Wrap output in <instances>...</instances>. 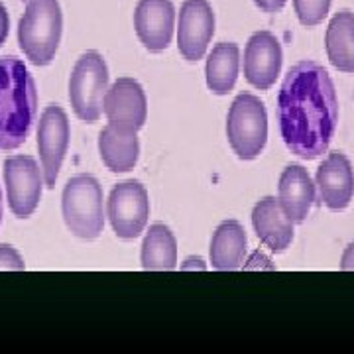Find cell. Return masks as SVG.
Here are the masks:
<instances>
[{
	"label": "cell",
	"instance_id": "cell-23",
	"mask_svg": "<svg viewBox=\"0 0 354 354\" xmlns=\"http://www.w3.org/2000/svg\"><path fill=\"white\" fill-rule=\"evenodd\" d=\"M0 270L6 272H22L26 270L24 260L20 258V254L16 252L10 244H0Z\"/></svg>",
	"mask_w": 354,
	"mask_h": 354
},
{
	"label": "cell",
	"instance_id": "cell-17",
	"mask_svg": "<svg viewBox=\"0 0 354 354\" xmlns=\"http://www.w3.org/2000/svg\"><path fill=\"white\" fill-rule=\"evenodd\" d=\"M99 152L104 165L114 174L130 171L140 156L138 136L134 130L109 124L99 136Z\"/></svg>",
	"mask_w": 354,
	"mask_h": 354
},
{
	"label": "cell",
	"instance_id": "cell-25",
	"mask_svg": "<svg viewBox=\"0 0 354 354\" xmlns=\"http://www.w3.org/2000/svg\"><path fill=\"white\" fill-rule=\"evenodd\" d=\"M341 270L342 272H354V242H351L342 254Z\"/></svg>",
	"mask_w": 354,
	"mask_h": 354
},
{
	"label": "cell",
	"instance_id": "cell-19",
	"mask_svg": "<svg viewBox=\"0 0 354 354\" xmlns=\"http://www.w3.org/2000/svg\"><path fill=\"white\" fill-rule=\"evenodd\" d=\"M241 67V50L232 41L216 44L205 67L207 87L215 95H227L232 91Z\"/></svg>",
	"mask_w": 354,
	"mask_h": 354
},
{
	"label": "cell",
	"instance_id": "cell-18",
	"mask_svg": "<svg viewBox=\"0 0 354 354\" xmlns=\"http://www.w3.org/2000/svg\"><path fill=\"white\" fill-rule=\"evenodd\" d=\"M246 254V232L241 223L225 221L213 234L211 242V264L218 272L239 270Z\"/></svg>",
	"mask_w": 354,
	"mask_h": 354
},
{
	"label": "cell",
	"instance_id": "cell-11",
	"mask_svg": "<svg viewBox=\"0 0 354 354\" xmlns=\"http://www.w3.org/2000/svg\"><path fill=\"white\" fill-rule=\"evenodd\" d=\"M104 114L109 124L138 132L148 118V101L146 93L138 81L130 77H120L106 91L104 97Z\"/></svg>",
	"mask_w": 354,
	"mask_h": 354
},
{
	"label": "cell",
	"instance_id": "cell-2",
	"mask_svg": "<svg viewBox=\"0 0 354 354\" xmlns=\"http://www.w3.org/2000/svg\"><path fill=\"white\" fill-rule=\"evenodd\" d=\"M38 111V91L22 59L0 57V150H16L28 138Z\"/></svg>",
	"mask_w": 354,
	"mask_h": 354
},
{
	"label": "cell",
	"instance_id": "cell-15",
	"mask_svg": "<svg viewBox=\"0 0 354 354\" xmlns=\"http://www.w3.org/2000/svg\"><path fill=\"white\" fill-rule=\"evenodd\" d=\"M252 225L258 239L272 252H283L293 241V221L276 197H264L256 203Z\"/></svg>",
	"mask_w": 354,
	"mask_h": 354
},
{
	"label": "cell",
	"instance_id": "cell-6",
	"mask_svg": "<svg viewBox=\"0 0 354 354\" xmlns=\"http://www.w3.org/2000/svg\"><path fill=\"white\" fill-rule=\"evenodd\" d=\"M227 136L241 160H254L268 140V114L264 102L254 95H239L227 118Z\"/></svg>",
	"mask_w": 354,
	"mask_h": 354
},
{
	"label": "cell",
	"instance_id": "cell-5",
	"mask_svg": "<svg viewBox=\"0 0 354 354\" xmlns=\"http://www.w3.org/2000/svg\"><path fill=\"white\" fill-rule=\"evenodd\" d=\"M109 91V67L101 53L87 51L79 57L69 79V101L75 114L85 122H97L104 111Z\"/></svg>",
	"mask_w": 354,
	"mask_h": 354
},
{
	"label": "cell",
	"instance_id": "cell-24",
	"mask_svg": "<svg viewBox=\"0 0 354 354\" xmlns=\"http://www.w3.org/2000/svg\"><path fill=\"white\" fill-rule=\"evenodd\" d=\"M286 2L288 0H254V4L260 8V10H264V12H279L283 6H286Z\"/></svg>",
	"mask_w": 354,
	"mask_h": 354
},
{
	"label": "cell",
	"instance_id": "cell-12",
	"mask_svg": "<svg viewBox=\"0 0 354 354\" xmlns=\"http://www.w3.org/2000/svg\"><path fill=\"white\" fill-rule=\"evenodd\" d=\"M281 46L272 32L260 30L252 34L244 50V75L260 91L270 88L281 71Z\"/></svg>",
	"mask_w": 354,
	"mask_h": 354
},
{
	"label": "cell",
	"instance_id": "cell-22",
	"mask_svg": "<svg viewBox=\"0 0 354 354\" xmlns=\"http://www.w3.org/2000/svg\"><path fill=\"white\" fill-rule=\"evenodd\" d=\"M293 6L299 22L307 28H313L321 24L329 14L330 0H293Z\"/></svg>",
	"mask_w": 354,
	"mask_h": 354
},
{
	"label": "cell",
	"instance_id": "cell-27",
	"mask_svg": "<svg viewBox=\"0 0 354 354\" xmlns=\"http://www.w3.org/2000/svg\"><path fill=\"white\" fill-rule=\"evenodd\" d=\"M0 221H2V193H0Z\"/></svg>",
	"mask_w": 354,
	"mask_h": 354
},
{
	"label": "cell",
	"instance_id": "cell-13",
	"mask_svg": "<svg viewBox=\"0 0 354 354\" xmlns=\"http://www.w3.org/2000/svg\"><path fill=\"white\" fill-rule=\"evenodd\" d=\"M176 8L171 0H140L134 12V28L144 48L164 51L174 38Z\"/></svg>",
	"mask_w": 354,
	"mask_h": 354
},
{
	"label": "cell",
	"instance_id": "cell-4",
	"mask_svg": "<svg viewBox=\"0 0 354 354\" xmlns=\"http://www.w3.org/2000/svg\"><path fill=\"white\" fill-rule=\"evenodd\" d=\"M64 221L83 241H95L102 232V189L93 176L71 177L64 189Z\"/></svg>",
	"mask_w": 354,
	"mask_h": 354
},
{
	"label": "cell",
	"instance_id": "cell-8",
	"mask_svg": "<svg viewBox=\"0 0 354 354\" xmlns=\"http://www.w3.org/2000/svg\"><path fill=\"white\" fill-rule=\"evenodd\" d=\"M4 185L12 213L26 218L38 209L44 171L39 169L34 158L12 156L4 162Z\"/></svg>",
	"mask_w": 354,
	"mask_h": 354
},
{
	"label": "cell",
	"instance_id": "cell-26",
	"mask_svg": "<svg viewBox=\"0 0 354 354\" xmlns=\"http://www.w3.org/2000/svg\"><path fill=\"white\" fill-rule=\"evenodd\" d=\"M8 26H10L8 12H6L4 4H0V46L4 44V39L8 38Z\"/></svg>",
	"mask_w": 354,
	"mask_h": 354
},
{
	"label": "cell",
	"instance_id": "cell-14",
	"mask_svg": "<svg viewBox=\"0 0 354 354\" xmlns=\"http://www.w3.org/2000/svg\"><path fill=\"white\" fill-rule=\"evenodd\" d=\"M315 183L325 207L344 211L354 197V171L348 158L341 152H330L317 169Z\"/></svg>",
	"mask_w": 354,
	"mask_h": 354
},
{
	"label": "cell",
	"instance_id": "cell-9",
	"mask_svg": "<svg viewBox=\"0 0 354 354\" xmlns=\"http://www.w3.org/2000/svg\"><path fill=\"white\" fill-rule=\"evenodd\" d=\"M69 146V120L62 106H48L38 127V150L41 158V171L48 187H55L59 169L64 164L65 153Z\"/></svg>",
	"mask_w": 354,
	"mask_h": 354
},
{
	"label": "cell",
	"instance_id": "cell-10",
	"mask_svg": "<svg viewBox=\"0 0 354 354\" xmlns=\"http://www.w3.org/2000/svg\"><path fill=\"white\" fill-rule=\"evenodd\" d=\"M215 34V12L209 0H185L177 22V48L187 62L205 55Z\"/></svg>",
	"mask_w": 354,
	"mask_h": 354
},
{
	"label": "cell",
	"instance_id": "cell-1",
	"mask_svg": "<svg viewBox=\"0 0 354 354\" xmlns=\"http://www.w3.org/2000/svg\"><path fill=\"white\" fill-rule=\"evenodd\" d=\"M281 138L291 152L315 160L329 150L339 122V101L325 67L301 62L291 67L278 95Z\"/></svg>",
	"mask_w": 354,
	"mask_h": 354
},
{
	"label": "cell",
	"instance_id": "cell-3",
	"mask_svg": "<svg viewBox=\"0 0 354 354\" xmlns=\"http://www.w3.org/2000/svg\"><path fill=\"white\" fill-rule=\"evenodd\" d=\"M64 14L59 0H28L18 26L20 50L34 65H48L62 41Z\"/></svg>",
	"mask_w": 354,
	"mask_h": 354
},
{
	"label": "cell",
	"instance_id": "cell-7",
	"mask_svg": "<svg viewBox=\"0 0 354 354\" xmlns=\"http://www.w3.org/2000/svg\"><path fill=\"white\" fill-rule=\"evenodd\" d=\"M150 199L148 191L138 181L118 183L109 197V218L116 236L132 241L148 225Z\"/></svg>",
	"mask_w": 354,
	"mask_h": 354
},
{
	"label": "cell",
	"instance_id": "cell-20",
	"mask_svg": "<svg viewBox=\"0 0 354 354\" xmlns=\"http://www.w3.org/2000/svg\"><path fill=\"white\" fill-rule=\"evenodd\" d=\"M329 62L342 73H354V14L342 10L333 16L327 28Z\"/></svg>",
	"mask_w": 354,
	"mask_h": 354
},
{
	"label": "cell",
	"instance_id": "cell-21",
	"mask_svg": "<svg viewBox=\"0 0 354 354\" xmlns=\"http://www.w3.org/2000/svg\"><path fill=\"white\" fill-rule=\"evenodd\" d=\"M142 268L148 272H171L177 268V242L169 228L156 223L142 244Z\"/></svg>",
	"mask_w": 354,
	"mask_h": 354
},
{
	"label": "cell",
	"instance_id": "cell-16",
	"mask_svg": "<svg viewBox=\"0 0 354 354\" xmlns=\"http://www.w3.org/2000/svg\"><path fill=\"white\" fill-rule=\"evenodd\" d=\"M315 201V185L304 165H288L279 177V203L293 223H304Z\"/></svg>",
	"mask_w": 354,
	"mask_h": 354
}]
</instances>
